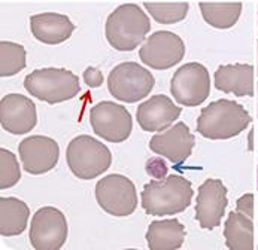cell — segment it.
Masks as SVG:
<instances>
[{"label":"cell","mask_w":258,"mask_h":250,"mask_svg":"<svg viewBox=\"0 0 258 250\" xmlns=\"http://www.w3.org/2000/svg\"><path fill=\"white\" fill-rule=\"evenodd\" d=\"M192 194L188 179L172 175L147 183L141 194V204L149 216H173L189 207Z\"/></svg>","instance_id":"cell-1"},{"label":"cell","mask_w":258,"mask_h":250,"mask_svg":"<svg viewBox=\"0 0 258 250\" xmlns=\"http://www.w3.org/2000/svg\"><path fill=\"white\" fill-rule=\"evenodd\" d=\"M251 124V116L242 105L221 99L202 109L197 131L209 140H228L239 136Z\"/></svg>","instance_id":"cell-2"},{"label":"cell","mask_w":258,"mask_h":250,"mask_svg":"<svg viewBox=\"0 0 258 250\" xmlns=\"http://www.w3.org/2000/svg\"><path fill=\"white\" fill-rule=\"evenodd\" d=\"M151 30V23L147 12L139 5L124 3L109 14L105 26V35L113 49L133 51Z\"/></svg>","instance_id":"cell-3"},{"label":"cell","mask_w":258,"mask_h":250,"mask_svg":"<svg viewBox=\"0 0 258 250\" xmlns=\"http://www.w3.org/2000/svg\"><path fill=\"white\" fill-rule=\"evenodd\" d=\"M26 91L40 102L57 105L75 99L79 91V77L68 69L46 67L33 70L24 79Z\"/></svg>","instance_id":"cell-4"},{"label":"cell","mask_w":258,"mask_h":250,"mask_svg":"<svg viewBox=\"0 0 258 250\" xmlns=\"http://www.w3.org/2000/svg\"><path fill=\"white\" fill-rule=\"evenodd\" d=\"M66 159L74 176L81 180H91L109 170L112 153L106 144L91 136L82 134L71 140L66 150Z\"/></svg>","instance_id":"cell-5"},{"label":"cell","mask_w":258,"mask_h":250,"mask_svg":"<svg viewBox=\"0 0 258 250\" xmlns=\"http://www.w3.org/2000/svg\"><path fill=\"white\" fill-rule=\"evenodd\" d=\"M155 77L144 66L127 61L115 66L108 76V90L113 99L124 103H136L149 96Z\"/></svg>","instance_id":"cell-6"},{"label":"cell","mask_w":258,"mask_h":250,"mask_svg":"<svg viewBox=\"0 0 258 250\" xmlns=\"http://www.w3.org/2000/svg\"><path fill=\"white\" fill-rule=\"evenodd\" d=\"M97 204L108 214L127 217L138 209V191L135 183L122 175H108L96 185Z\"/></svg>","instance_id":"cell-7"},{"label":"cell","mask_w":258,"mask_h":250,"mask_svg":"<svg viewBox=\"0 0 258 250\" xmlns=\"http://www.w3.org/2000/svg\"><path fill=\"white\" fill-rule=\"evenodd\" d=\"M170 93L181 106H200L211 94L209 71L200 63H186L175 71Z\"/></svg>","instance_id":"cell-8"},{"label":"cell","mask_w":258,"mask_h":250,"mask_svg":"<svg viewBox=\"0 0 258 250\" xmlns=\"http://www.w3.org/2000/svg\"><path fill=\"white\" fill-rule=\"evenodd\" d=\"M68 219L55 207L39 209L32 217L29 240L35 250H58L68 240Z\"/></svg>","instance_id":"cell-9"},{"label":"cell","mask_w":258,"mask_h":250,"mask_svg":"<svg viewBox=\"0 0 258 250\" xmlns=\"http://www.w3.org/2000/svg\"><path fill=\"white\" fill-rule=\"evenodd\" d=\"M185 43L178 35L161 30L155 32L139 49L142 63L154 70H167L179 64L185 57Z\"/></svg>","instance_id":"cell-10"},{"label":"cell","mask_w":258,"mask_h":250,"mask_svg":"<svg viewBox=\"0 0 258 250\" xmlns=\"http://www.w3.org/2000/svg\"><path fill=\"white\" fill-rule=\"evenodd\" d=\"M90 122L99 137L111 143L125 142L133 130L130 112L113 102H100L91 107Z\"/></svg>","instance_id":"cell-11"},{"label":"cell","mask_w":258,"mask_h":250,"mask_svg":"<svg viewBox=\"0 0 258 250\" xmlns=\"http://www.w3.org/2000/svg\"><path fill=\"white\" fill-rule=\"evenodd\" d=\"M228 206L227 188L220 179H206L197 192L196 219L203 229H214L220 226L221 219Z\"/></svg>","instance_id":"cell-12"},{"label":"cell","mask_w":258,"mask_h":250,"mask_svg":"<svg viewBox=\"0 0 258 250\" xmlns=\"http://www.w3.org/2000/svg\"><path fill=\"white\" fill-rule=\"evenodd\" d=\"M18 153L24 172L37 176L51 172L57 165L60 147L48 136H30L20 143Z\"/></svg>","instance_id":"cell-13"},{"label":"cell","mask_w":258,"mask_h":250,"mask_svg":"<svg viewBox=\"0 0 258 250\" xmlns=\"http://www.w3.org/2000/svg\"><path fill=\"white\" fill-rule=\"evenodd\" d=\"M196 144V137L189 131L185 122H178L169 130L155 134L149 140V149L172 161L175 165H181L191 156Z\"/></svg>","instance_id":"cell-14"},{"label":"cell","mask_w":258,"mask_h":250,"mask_svg":"<svg viewBox=\"0 0 258 250\" xmlns=\"http://www.w3.org/2000/svg\"><path fill=\"white\" fill-rule=\"evenodd\" d=\"M36 105L23 94H8L0 100V124L11 134H26L36 127Z\"/></svg>","instance_id":"cell-15"},{"label":"cell","mask_w":258,"mask_h":250,"mask_svg":"<svg viewBox=\"0 0 258 250\" xmlns=\"http://www.w3.org/2000/svg\"><path fill=\"white\" fill-rule=\"evenodd\" d=\"M182 109L176 106L167 96L158 94L152 96L139 105L136 112V119L141 128L148 133H157L167 130L179 116Z\"/></svg>","instance_id":"cell-16"},{"label":"cell","mask_w":258,"mask_h":250,"mask_svg":"<svg viewBox=\"0 0 258 250\" xmlns=\"http://www.w3.org/2000/svg\"><path fill=\"white\" fill-rule=\"evenodd\" d=\"M75 24L68 15L43 12L30 17V30L35 39L45 45H60L75 32Z\"/></svg>","instance_id":"cell-17"},{"label":"cell","mask_w":258,"mask_h":250,"mask_svg":"<svg viewBox=\"0 0 258 250\" xmlns=\"http://www.w3.org/2000/svg\"><path fill=\"white\" fill-rule=\"evenodd\" d=\"M215 88L225 94L251 97L254 94V67L251 64H222L215 74Z\"/></svg>","instance_id":"cell-18"},{"label":"cell","mask_w":258,"mask_h":250,"mask_svg":"<svg viewBox=\"0 0 258 250\" xmlns=\"http://www.w3.org/2000/svg\"><path fill=\"white\" fill-rule=\"evenodd\" d=\"M185 226L178 219H161L149 223L147 243L151 250H176L184 244Z\"/></svg>","instance_id":"cell-19"},{"label":"cell","mask_w":258,"mask_h":250,"mask_svg":"<svg viewBox=\"0 0 258 250\" xmlns=\"http://www.w3.org/2000/svg\"><path fill=\"white\" fill-rule=\"evenodd\" d=\"M199 6L203 20L220 30L234 27L243 9L240 0H202Z\"/></svg>","instance_id":"cell-20"},{"label":"cell","mask_w":258,"mask_h":250,"mask_svg":"<svg viewBox=\"0 0 258 250\" xmlns=\"http://www.w3.org/2000/svg\"><path fill=\"white\" fill-rule=\"evenodd\" d=\"M30 217L29 206L15 197L0 198V235L15 237L26 231Z\"/></svg>","instance_id":"cell-21"},{"label":"cell","mask_w":258,"mask_h":250,"mask_svg":"<svg viewBox=\"0 0 258 250\" xmlns=\"http://www.w3.org/2000/svg\"><path fill=\"white\" fill-rule=\"evenodd\" d=\"M224 238L230 250L254 249L252 217L240 212H231L224 223Z\"/></svg>","instance_id":"cell-22"},{"label":"cell","mask_w":258,"mask_h":250,"mask_svg":"<svg viewBox=\"0 0 258 250\" xmlns=\"http://www.w3.org/2000/svg\"><path fill=\"white\" fill-rule=\"evenodd\" d=\"M144 6L158 24L164 26L184 21L189 11L188 2H145Z\"/></svg>","instance_id":"cell-23"},{"label":"cell","mask_w":258,"mask_h":250,"mask_svg":"<svg viewBox=\"0 0 258 250\" xmlns=\"http://www.w3.org/2000/svg\"><path fill=\"white\" fill-rule=\"evenodd\" d=\"M26 67V49L23 45L2 40L0 42V76L9 77Z\"/></svg>","instance_id":"cell-24"},{"label":"cell","mask_w":258,"mask_h":250,"mask_svg":"<svg viewBox=\"0 0 258 250\" xmlns=\"http://www.w3.org/2000/svg\"><path fill=\"white\" fill-rule=\"evenodd\" d=\"M21 179V169L17 156L2 147L0 149V189H9L15 186Z\"/></svg>","instance_id":"cell-25"},{"label":"cell","mask_w":258,"mask_h":250,"mask_svg":"<svg viewBox=\"0 0 258 250\" xmlns=\"http://www.w3.org/2000/svg\"><path fill=\"white\" fill-rule=\"evenodd\" d=\"M145 169H147L148 175L152 179H164L166 175H167V170H169V167L166 165V162L161 158H158V156L151 158L147 162V167Z\"/></svg>","instance_id":"cell-26"},{"label":"cell","mask_w":258,"mask_h":250,"mask_svg":"<svg viewBox=\"0 0 258 250\" xmlns=\"http://www.w3.org/2000/svg\"><path fill=\"white\" fill-rule=\"evenodd\" d=\"M236 212L246 214L249 217L254 216V195L252 194H245L236 201Z\"/></svg>","instance_id":"cell-27"},{"label":"cell","mask_w":258,"mask_h":250,"mask_svg":"<svg viewBox=\"0 0 258 250\" xmlns=\"http://www.w3.org/2000/svg\"><path fill=\"white\" fill-rule=\"evenodd\" d=\"M84 82L90 88H99L103 84V73L96 67H87L84 71Z\"/></svg>","instance_id":"cell-28"},{"label":"cell","mask_w":258,"mask_h":250,"mask_svg":"<svg viewBox=\"0 0 258 250\" xmlns=\"http://www.w3.org/2000/svg\"><path fill=\"white\" fill-rule=\"evenodd\" d=\"M252 139H254V133L251 131V133H249V137H248V142H249V150H252V149H254V142H252Z\"/></svg>","instance_id":"cell-29"},{"label":"cell","mask_w":258,"mask_h":250,"mask_svg":"<svg viewBox=\"0 0 258 250\" xmlns=\"http://www.w3.org/2000/svg\"><path fill=\"white\" fill-rule=\"evenodd\" d=\"M257 46H258V40H257ZM257 49H258V48H257Z\"/></svg>","instance_id":"cell-30"}]
</instances>
